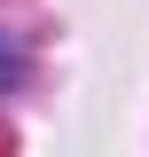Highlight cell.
<instances>
[{"label":"cell","mask_w":149,"mask_h":157,"mask_svg":"<svg viewBox=\"0 0 149 157\" xmlns=\"http://www.w3.org/2000/svg\"><path fill=\"white\" fill-rule=\"evenodd\" d=\"M16 71H24V63H16V47L0 39V86H16Z\"/></svg>","instance_id":"cell-1"}]
</instances>
